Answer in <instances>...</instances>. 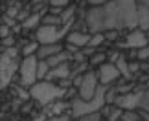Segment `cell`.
Listing matches in <instances>:
<instances>
[{"label": "cell", "instance_id": "cell-15", "mask_svg": "<svg viewBox=\"0 0 149 121\" xmlns=\"http://www.w3.org/2000/svg\"><path fill=\"white\" fill-rule=\"evenodd\" d=\"M20 26L24 28V30H35V28L39 30V28L42 26V17L39 13H33V15L28 17L24 22H20Z\"/></svg>", "mask_w": 149, "mask_h": 121}, {"label": "cell", "instance_id": "cell-13", "mask_svg": "<svg viewBox=\"0 0 149 121\" xmlns=\"http://www.w3.org/2000/svg\"><path fill=\"white\" fill-rule=\"evenodd\" d=\"M122 114H123V110L116 105H107L101 110V116H105V121H120Z\"/></svg>", "mask_w": 149, "mask_h": 121}, {"label": "cell", "instance_id": "cell-28", "mask_svg": "<svg viewBox=\"0 0 149 121\" xmlns=\"http://www.w3.org/2000/svg\"><path fill=\"white\" fill-rule=\"evenodd\" d=\"M142 108H144L146 112H149V88L144 92V99H142V105H140Z\"/></svg>", "mask_w": 149, "mask_h": 121}, {"label": "cell", "instance_id": "cell-4", "mask_svg": "<svg viewBox=\"0 0 149 121\" xmlns=\"http://www.w3.org/2000/svg\"><path fill=\"white\" fill-rule=\"evenodd\" d=\"M74 24V20H70L65 28H57V26H41L35 33V40L39 44H59V40L63 37H66L70 33V28Z\"/></svg>", "mask_w": 149, "mask_h": 121}, {"label": "cell", "instance_id": "cell-33", "mask_svg": "<svg viewBox=\"0 0 149 121\" xmlns=\"http://www.w3.org/2000/svg\"><path fill=\"white\" fill-rule=\"evenodd\" d=\"M138 2V6H146V8H149V0H136Z\"/></svg>", "mask_w": 149, "mask_h": 121}, {"label": "cell", "instance_id": "cell-36", "mask_svg": "<svg viewBox=\"0 0 149 121\" xmlns=\"http://www.w3.org/2000/svg\"><path fill=\"white\" fill-rule=\"evenodd\" d=\"M120 121H122V119H120Z\"/></svg>", "mask_w": 149, "mask_h": 121}, {"label": "cell", "instance_id": "cell-29", "mask_svg": "<svg viewBox=\"0 0 149 121\" xmlns=\"http://www.w3.org/2000/svg\"><path fill=\"white\" fill-rule=\"evenodd\" d=\"M2 24L8 26V28H15V19H13V17L4 15V17H2Z\"/></svg>", "mask_w": 149, "mask_h": 121}, {"label": "cell", "instance_id": "cell-32", "mask_svg": "<svg viewBox=\"0 0 149 121\" xmlns=\"http://www.w3.org/2000/svg\"><path fill=\"white\" fill-rule=\"evenodd\" d=\"M19 95H20V99H22V101H26L28 97H30V92H26V90H22V88H19Z\"/></svg>", "mask_w": 149, "mask_h": 121}, {"label": "cell", "instance_id": "cell-31", "mask_svg": "<svg viewBox=\"0 0 149 121\" xmlns=\"http://www.w3.org/2000/svg\"><path fill=\"white\" fill-rule=\"evenodd\" d=\"M88 4H92L94 8H98V6H105L107 2H111V0H87Z\"/></svg>", "mask_w": 149, "mask_h": 121}, {"label": "cell", "instance_id": "cell-27", "mask_svg": "<svg viewBox=\"0 0 149 121\" xmlns=\"http://www.w3.org/2000/svg\"><path fill=\"white\" fill-rule=\"evenodd\" d=\"M52 8H59V9H65L68 6V0H50Z\"/></svg>", "mask_w": 149, "mask_h": 121}, {"label": "cell", "instance_id": "cell-2", "mask_svg": "<svg viewBox=\"0 0 149 121\" xmlns=\"http://www.w3.org/2000/svg\"><path fill=\"white\" fill-rule=\"evenodd\" d=\"M66 94V90L63 86H57L50 81H37L35 84L30 88V95L35 101H39V105L46 106L50 103H54L55 99H59Z\"/></svg>", "mask_w": 149, "mask_h": 121}, {"label": "cell", "instance_id": "cell-1", "mask_svg": "<svg viewBox=\"0 0 149 121\" xmlns=\"http://www.w3.org/2000/svg\"><path fill=\"white\" fill-rule=\"evenodd\" d=\"M105 94H107V86H100L98 94H96L94 99L90 101H85L81 97H74L72 99V116L74 118H83V116H88V114H96V112H101L103 106H105Z\"/></svg>", "mask_w": 149, "mask_h": 121}, {"label": "cell", "instance_id": "cell-8", "mask_svg": "<svg viewBox=\"0 0 149 121\" xmlns=\"http://www.w3.org/2000/svg\"><path fill=\"white\" fill-rule=\"evenodd\" d=\"M142 99H144V92H127L123 95H118L114 105L122 110H134L142 105Z\"/></svg>", "mask_w": 149, "mask_h": 121}, {"label": "cell", "instance_id": "cell-3", "mask_svg": "<svg viewBox=\"0 0 149 121\" xmlns=\"http://www.w3.org/2000/svg\"><path fill=\"white\" fill-rule=\"evenodd\" d=\"M17 57H19V51H17V48L13 46V48H4L2 51V59H0V64H2V68H0V81H2V88H6L11 79H13V73L17 72V66H19V61H17Z\"/></svg>", "mask_w": 149, "mask_h": 121}, {"label": "cell", "instance_id": "cell-24", "mask_svg": "<svg viewBox=\"0 0 149 121\" xmlns=\"http://www.w3.org/2000/svg\"><path fill=\"white\" fill-rule=\"evenodd\" d=\"M103 61H105V53H94L92 57H90V64H105V62H103Z\"/></svg>", "mask_w": 149, "mask_h": 121}, {"label": "cell", "instance_id": "cell-11", "mask_svg": "<svg viewBox=\"0 0 149 121\" xmlns=\"http://www.w3.org/2000/svg\"><path fill=\"white\" fill-rule=\"evenodd\" d=\"M90 37H92V35H88V33L72 30V31L66 35V42L72 44V46H76V48H87L88 42H90Z\"/></svg>", "mask_w": 149, "mask_h": 121}, {"label": "cell", "instance_id": "cell-22", "mask_svg": "<svg viewBox=\"0 0 149 121\" xmlns=\"http://www.w3.org/2000/svg\"><path fill=\"white\" fill-rule=\"evenodd\" d=\"M105 33H94L92 37H90V42H88V48H98V46H101L103 42H105Z\"/></svg>", "mask_w": 149, "mask_h": 121}, {"label": "cell", "instance_id": "cell-26", "mask_svg": "<svg viewBox=\"0 0 149 121\" xmlns=\"http://www.w3.org/2000/svg\"><path fill=\"white\" fill-rule=\"evenodd\" d=\"M136 57H138L140 61H146V59H149V48L146 46V48H140V50H136Z\"/></svg>", "mask_w": 149, "mask_h": 121}, {"label": "cell", "instance_id": "cell-21", "mask_svg": "<svg viewBox=\"0 0 149 121\" xmlns=\"http://www.w3.org/2000/svg\"><path fill=\"white\" fill-rule=\"evenodd\" d=\"M50 64L46 61H39V68H37V77L39 79H46L48 77V73H50Z\"/></svg>", "mask_w": 149, "mask_h": 121}, {"label": "cell", "instance_id": "cell-35", "mask_svg": "<svg viewBox=\"0 0 149 121\" xmlns=\"http://www.w3.org/2000/svg\"><path fill=\"white\" fill-rule=\"evenodd\" d=\"M20 2H28V0H20Z\"/></svg>", "mask_w": 149, "mask_h": 121}, {"label": "cell", "instance_id": "cell-14", "mask_svg": "<svg viewBox=\"0 0 149 121\" xmlns=\"http://www.w3.org/2000/svg\"><path fill=\"white\" fill-rule=\"evenodd\" d=\"M68 75H70V64H61V66H57V68H52L50 70V73H48V81H52V79H61V81H65V79H68Z\"/></svg>", "mask_w": 149, "mask_h": 121}, {"label": "cell", "instance_id": "cell-30", "mask_svg": "<svg viewBox=\"0 0 149 121\" xmlns=\"http://www.w3.org/2000/svg\"><path fill=\"white\" fill-rule=\"evenodd\" d=\"M11 28H8V26H4L2 24V28H0V35H2V39H8V37H11Z\"/></svg>", "mask_w": 149, "mask_h": 121}, {"label": "cell", "instance_id": "cell-17", "mask_svg": "<svg viewBox=\"0 0 149 121\" xmlns=\"http://www.w3.org/2000/svg\"><path fill=\"white\" fill-rule=\"evenodd\" d=\"M68 57H70V55H68V51H61V53L50 57L46 62L50 64V68H57V66H61V64H66V62H68Z\"/></svg>", "mask_w": 149, "mask_h": 121}, {"label": "cell", "instance_id": "cell-23", "mask_svg": "<svg viewBox=\"0 0 149 121\" xmlns=\"http://www.w3.org/2000/svg\"><path fill=\"white\" fill-rule=\"evenodd\" d=\"M122 121H140V118L134 110H125L122 114Z\"/></svg>", "mask_w": 149, "mask_h": 121}, {"label": "cell", "instance_id": "cell-20", "mask_svg": "<svg viewBox=\"0 0 149 121\" xmlns=\"http://www.w3.org/2000/svg\"><path fill=\"white\" fill-rule=\"evenodd\" d=\"M39 42H30V44H26L24 48H22L20 53L24 55V57H31V55H37V51H39Z\"/></svg>", "mask_w": 149, "mask_h": 121}, {"label": "cell", "instance_id": "cell-9", "mask_svg": "<svg viewBox=\"0 0 149 121\" xmlns=\"http://www.w3.org/2000/svg\"><path fill=\"white\" fill-rule=\"evenodd\" d=\"M98 77H100V84L109 86L111 83H114V81L120 77V70H118V66L114 64V62H105V64L100 66Z\"/></svg>", "mask_w": 149, "mask_h": 121}, {"label": "cell", "instance_id": "cell-34", "mask_svg": "<svg viewBox=\"0 0 149 121\" xmlns=\"http://www.w3.org/2000/svg\"><path fill=\"white\" fill-rule=\"evenodd\" d=\"M41 2H44V0H35V4H41ZM48 2H50V0H48Z\"/></svg>", "mask_w": 149, "mask_h": 121}, {"label": "cell", "instance_id": "cell-7", "mask_svg": "<svg viewBox=\"0 0 149 121\" xmlns=\"http://www.w3.org/2000/svg\"><path fill=\"white\" fill-rule=\"evenodd\" d=\"M85 22H87V28L90 30V33H101L105 30V13H103V8H92L85 17Z\"/></svg>", "mask_w": 149, "mask_h": 121}, {"label": "cell", "instance_id": "cell-16", "mask_svg": "<svg viewBox=\"0 0 149 121\" xmlns=\"http://www.w3.org/2000/svg\"><path fill=\"white\" fill-rule=\"evenodd\" d=\"M138 28L142 31L149 30V8L138 6Z\"/></svg>", "mask_w": 149, "mask_h": 121}, {"label": "cell", "instance_id": "cell-5", "mask_svg": "<svg viewBox=\"0 0 149 121\" xmlns=\"http://www.w3.org/2000/svg\"><path fill=\"white\" fill-rule=\"evenodd\" d=\"M37 68H39V59L37 55L31 57H24L20 62V84L31 88L33 84L37 83Z\"/></svg>", "mask_w": 149, "mask_h": 121}, {"label": "cell", "instance_id": "cell-12", "mask_svg": "<svg viewBox=\"0 0 149 121\" xmlns=\"http://www.w3.org/2000/svg\"><path fill=\"white\" fill-rule=\"evenodd\" d=\"M61 51H65L61 44H41V48L37 51V59L39 61H48L50 57L61 53Z\"/></svg>", "mask_w": 149, "mask_h": 121}, {"label": "cell", "instance_id": "cell-25", "mask_svg": "<svg viewBox=\"0 0 149 121\" xmlns=\"http://www.w3.org/2000/svg\"><path fill=\"white\" fill-rule=\"evenodd\" d=\"M79 121H103V119H101V112H96V114H88V116L79 118Z\"/></svg>", "mask_w": 149, "mask_h": 121}, {"label": "cell", "instance_id": "cell-10", "mask_svg": "<svg viewBox=\"0 0 149 121\" xmlns=\"http://www.w3.org/2000/svg\"><path fill=\"white\" fill-rule=\"evenodd\" d=\"M125 46H127V48H134V50L146 48V46H147V35H146V31H142L140 28L133 30V31H131L129 35H127Z\"/></svg>", "mask_w": 149, "mask_h": 121}, {"label": "cell", "instance_id": "cell-6", "mask_svg": "<svg viewBox=\"0 0 149 121\" xmlns=\"http://www.w3.org/2000/svg\"><path fill=\"white\" fill-rule=\"evenodd\" d=\"M100 77L96 75L94 72H87L85 75L81 77V84H79V97L85 101H90L94 99L96 94L100 90Z\"/></svg>", "mask_w": 149, "mask_h": 121}, {"label": "cell", "instance_id": "cell-18", "mask_svg": "<svg viewBox=\"0 0 149 121\" xmlns=\"http://www.w3.org/2000/svg\"><path fill=\"white\" fill-rule=\"evenodd\" d=\"M116 66H118L120 73H123V75L127 77V79H131V66L127 64V61H125V57H123V55L116 61Z\"/></svg>", "mask_w": 149, "mask_h": 121}, {"label": "cell", "instance_id": "cell-19", "mask_svg": "<svg viewBox=\"0 0 149 121\" xmlns=\"http://www.w3.org/2000/svg\"><path fill=\"white\" fill-rule=\"evenodd\" d=\"M63 24V20H61V17L59 15H44L42 17V26H59Z\"/></svg>", "mask_w": 149, "mask_h": 121}]
</instances>
